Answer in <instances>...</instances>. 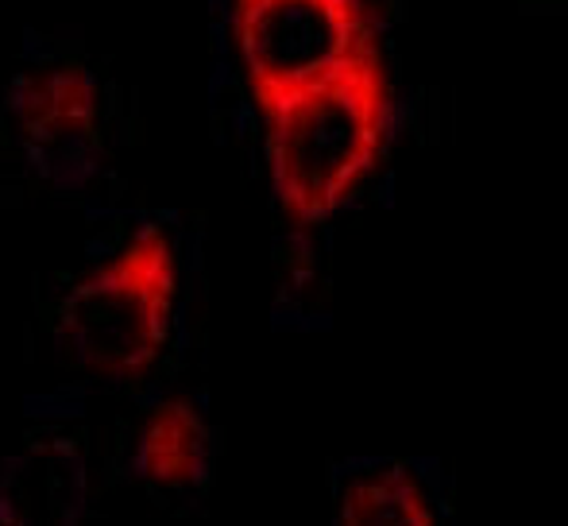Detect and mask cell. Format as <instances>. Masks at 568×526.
<instances>
[{"mask_svg":"<svg viewBox=\"0 0 568 526\" xmlns=\"http://www.w3.org/2000/svg\"><path fill=\"white\" fill-rule=\"evenodd\" d=\"M205 418L190 398H163L140 429V468L155 484H190L202 468Z\"/></svg>","mask_w":568,"mask_h":526,"instance_id":"cell-4","label":"cell"},{"mask_svg":"<svg viewBox=\"0 0 568 526\" xmlns=\"http://www.w3.org/2000/svg\"><path fill=\"white\" fill-rule=\"evenodd\" d=\"M179 263L166 229L143 225L116 256L90 271L62 302L74 353L105 376L148 368L171 337Z\"/></svg>","mask_w":568,"mask_h":526,"instance_id":"cell-2","label":"cell"},{"mask_svg":"<svg viewBox=\"0 0 568 526\" xmlns=\"http://www.w3.org/2000/svg\"><path fill=\"white\" fill-rule=\"evenodd\" d=\"M232 36L260 109L379 51L364 0H236Z\"/></svg>","mask_w":568,"mask_h":526,"instance_id":"cell-3","label":"cell"},{"mask_svg":"<svg viewBox=\"0 0 568 526\" xmlns=\"http://www.w3.org/2000/svg\"><path fill=\"white\" fill-rule=\"evenodd\" d=\"M341 523L348 526H426L434 523V504L426 488L406 468L364 473L341 492Z\"/></svg>","mask_w":568,"mask_h":526,"instance_id":"cell-5","label":"cell"},{"mask_svg":"<svg viewBox=\"0 0 568 526\" xmlns=\"http://www.w3.org/2000/svg\"><path fill=\"white\" fill-rule=\"evenodd\" d=\"M263 113L278 202L298 221L329 218L387 140L390 85L379 51L283 93Z\"/></svg>","mask_w":568,"mask_h":526,"instance_id":"cell-1","label":"cell"},{"mask_svg":"<svg viewBox=\"0 0 568 526\" xmlns=\"http://www.w3.org/2000/svg\"><path fill=\"white\" fill-rule=\"evenodd\" d=\"M93 113H98L93 82L78 67H59L51 74H43L28 98V124L36 132H43L47 140L90 129Z\"/></svg>","mask_w":568,"mask_h":526,"instance_id":"cell-6","label":"cell"}]
</instances>
